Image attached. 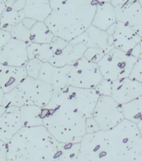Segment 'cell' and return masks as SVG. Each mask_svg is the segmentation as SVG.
Masks as SVG:
<instances>
[{"mask_svg":"<svg viewBox=\"0 0 142 161\" xmlns=\"http://www.w3.org/2000/svg\"><path fill=\"white\" fill-rule=\"evenodd\" d=\"M53 92L54 91L50 84L26 76L14 89L4 93L2 105L4 108H21L26 105L45 108L51 100Z\"/></svg>","mask_w":142,"mask_h":161,"instance_id":"5","label":"cell"},{"mask_svg":"<svg viewBox=\"0 0 142 161\" xmlns=\"http://www.w3.org/2000/svg\"><path fill=\"white\" fill-rule=\"evenodd\" d=\"M42 65L43 62H41L40 60L37 59H29L24 66L27 72V76L34 79H38Z\"/></svg>","mask_w":142,"mask_h":161,"instance_id":"28","label":"cell"},{"mask_svg":"<svg viewBox=\"0 0 142 161\" xmlns=\"http://www.w3.org/2000/svg\"><path fill=\"white\" fill-rule=\"evenodd\" d=\"M19 110L24 128H32L43 125L42 108L26 105L19 108Z\"/></svg>","mask_w":142,"mask_h":161,"instance_id":"20","label":"cell"},{"mask_svg":"<svg viewBox=\"0 0 142 161\" xmlns=\"http://www.w3.org/2000/svg\"><path fill=\"white\" fill-rule=\"evenodd\" d=\"M128 0H111L110 3L113 5V7H118V6H120V5L124 4L125 3L127 2Z\"/></svg>","mask_w":142,"mask_h":161,"instance_id":"38","label":"cell"},{"mask_svg":"<svg viewBox=\"0 0 142 161\" xmlns=\"http://www.w3.org/2000/svg\"><path fill=\"white\" fill-rule=\"evenodd\" d=\"M9 33L11 37L13 39L21 40L27 44L30 43V30H28L27 28L23 25L22 22L15 25L14 27L10 30Z\"/></svg>","mask_w":142,"mask_h":161,"instance_id":"27","label":"cell"},{"mask_svg":"<svg viewBox=\"0 0 142 161\" xmlns=\"http://www.w3.org/2000/svg\"><path fill=\"white\" fill-rule=\"evenodd\" d=\"M51 161H59V160H58L57 158H55V159H53V160H51Z\"/></svg>","mask_w":142,"mask_h":161,"instance_id":"47","label":"cell"},{"mask_svg":"<svg viewBox=\"0 0 142 161\" xmlns=\"http://www.w3.org/2000/svg\"><path fill=\"white\" fill-rule=\"evenodd\" d=\"M102 79L97 64L82 57L71 65L68 75V85L74 87L91 89L95 88Z\"/></svg>","mask_w":142,"mask_h":161,"instance_id":"7","label":"cell"},{"mask_svg":"<svg viewBox=\"0 0 142 161\" xmlns=\"http://www.w3.org/2000/svg\"><path fill=\"white\" fill-rule=\"evenodd\" d=\"M136 124V127L138 128V131H139V133H140V138H142V119L140 121H139L137 123H135Z\"/></svg>","mask_w":142,"mask_h":161,"instance_id":"39","label":"cell"},{"mask_svg":"<svg viewBox=\"0 0 142 161\" xmlns=\"http://www.w3.org/2000/svg\"><path fill=\"white\" fill-rule=\"evenodd\" d=\"M26 76L27 72L25 67L0 64V87L3 93L9 92L10 91L14 89Z\"/></svg>","mask_w":142,"mask_h":161,"instance_id":"17","label":"cell"},{"mask_svg":"<svg viewBox=\"0 0 142 161\" xmlns=\"http://www.w3.org/2000/svg\"><path fill=\"white\" fill-rule=\"evenodd\" d=\"M59 143L43 125L22 128L7 143V161H51Z\"/></svg>","mask_w":142,"mask_h":161,"instance_id":"4","label":"cell"},{"mask_svg":"<svg viewBox=\"0 0 142 161\" xmlns=\"http://www.w3.org/2000/svg\"><path fill=\"white\" fill-rule=\"evenodd\" d=\"M125 119L137 123L142 119V96L121 105Z\"/></svg>","mask_w":142,"mask_h":161,"instance_id":"25","label":"cell"},{"mask_svg":"<svg viewBox=\"0 0 142 161\" xmlns=\"http://www.w3.org/2000/svg\"><path fill=\"white\" fill-rule=\"evenodd\" d=\"M92 118L100 130H110L125 119L122 107L111 97L100 96L93 112Z\"/></svg>","mask_w":142,"mask_h":161,"instance_id":"8","label":"cell"},{"mask_svg":"<svg viewBox=\"0 0 142 161\" xmlns=\"http://www.w3.org/2000/svg\"><path fill=\"white\" fill-rule=\"evenodd\" d=\"M54 36L45 22H36L30 30V43L50 44Z\"/></svg>","mask_w":142,"mask_h":161,"instance_id":"24","label":"cell"},{"mask_svg":"<svg viewBox=\"0 0 142 161\" xmlns=\"http://www.w3.org/2000/svg\"><path fill=\"white\" fill-rule=\"evenodd\" d=\"M86 49V45L82 43L72 44L69 42L64 50L53 55L49 63L55 67L73 65L84 56V53Z\"/></svg>","mask_w":142,"mask_h":161,"instance_id":"16","label":"cell"},{"mask_svg":"<svg viewBox=\"0 0 142 161\" xmlns=\"http://www.w3.org/2000/svg\"><path fill=\"white\" fill-rule=\"evenodd\" d=\"M105 55V51L100 49V48L90 47L86 49V50L84 53V56L83 57H85L89 61H91V62L97 64Z\"/></svg>","mask_w":142,"mask_h":161,"instance_id":"29","label":"cell"},{"mask_svg":"<svg viewBox=\"0 0 142 161\" xmlns=\"http://www.w3.org/2000/svg\"><path fill=\"white\" fill-rule=\"evenodd\" d=\"M71 65H65L63 67L53 68L50 85L52 86L53 94H56L68 86V75L70 73Z\"/></svg>","mask_w":142,"mask_h":161,"instance_id":"23","label":"cell"},{"mask_svg":"<svg viewBox=\"0 0 142 161\" xmlns=\"http://www.w3.org/2000/svg\"><path fill=\"white\" fill-rule=\"evenodd\" d=\"M3 2L4 3L5 5H6V7H11L12 4L15 1H17V0H2Z\"/></svg>","mask_w":142,"mask_h":161,"instance_id":"41","label":"cell"},{"mask_svg":"<svg viewBox=\"0 0 142 161\" xmlns=\"http://www.w3.org/2000/svg\"><path fill=\"white\" fill-rule=\"evenodd\" d=\"M139 49H140V51H139V59H142V38L140 40V43H139Z\"/></svg>","mask_w":142,"mask_h":161,"instance_id":"42","label":"cell"},{"mask_svg":"<svg viewBox=\"0 0 142 161\" xmlns=\"http://www.w3.org/2000/svg\"><path fill=\"white\" fill-rule=\"evenodd\" d=\"M115 11L116 21L127 25L142 38V6L138 0H128Z\"/></svg>","mask_w":142,"mask_h":161,"instance_id":"11","label":"cell"},{"mask_svg":"<svg viewBox=\"0 0 142 161\" xmlns=\"http://www.w3.org/2000/svg\"><path fill=\"white\" fill-rule=\"evenodd\" d=\"M136 58L130 53L113 48L97 63L104 79L110 81L129 77Z\"/></svg>","mask_w":142,"mask_h":161,"instance_id":"6","label":"cell"},{"mask_svg":"<svg viewBox=\"0 0 142 161\" xmlns=\"http://www.w3.org/2000/svg\"><path fill=\"white\" fill-rule=\"evenodd\" d=\"M99 3H110L111 0H98Z\"/></svg>","mask_w":142,"mask_h":161,"instance_id":"45","label":"cell"},{"mask_svg":"<svg viewBox=\"0 0 142 161\" xmlns=\"http://www.w3.org/2000/svg\"><path fill=\"white\" fill-rule=\"evenodd\" d=\"M23 127L19 108L8 107L0 117V140L7 144Z\"/></svg>","mask_w":142,"mask_h":161,"instance_id":"15","label":"cell"},{"mask_svg":"<svg viewBox=\"0 0 142 161\" xmlns=\"http://www.w3.org/2000/svg\"><path fill=\"white\" fill-rule=\"evenodd\" d=\"M6 8V5L3 2L2 0H0V20H1V16H2V14L3 12V10Z\"/></svg>","mask_w":142,"mask_h":161,"instance_id":"40","label":"cell"},{"mask_svg":"<svg viewBox=\"0 0 142 161\" xmlns=\"http://www.w3.org/2000/svg\"><path fill=\"white\" fill-rule=\"evenodd\" d=\"M142 96V82L129 77L112 81L111 97L122 105Z\"/></svg>","mask_w":142,"mask_h":161,"instance_id":"13","label":"cell"},{"mask_svg":"<svg viewBox=\"0 0 142 161\" xmlns=\"http://www.w3.org/2000/svg\"><path fill=\"white\" fill-rule=\"evenodd\" d=\"M0 161H7V144L0 140Z\"/></svg>","mask_w":142,"mask_h":161,"instance_id":"35","label":"cell"},{"mask_svg":"<svg viewBox=\"0 0 142 161\" xmlns=\"http://www.w3.org/2000/svg\"><path fill=\"white\" fill-rule=\"evenodd\" d=\"M68 43H69L68 41H66V40L62 39V38L58 37V36H54V38L51 40V42L50 43V47H51V50H52L54 55L64 50L66 47V45H68Z\"/></svg>","mask_w":142,"mask_h":161,"instance_id":"31","label":"cell"},{"mask_svg":"<svg viewBox=\"0 0 142 161\" xmlns=\"http://www.w3.org/2000/svg\"><path fill=\"white\" fill-rule=\"evenodd\" d=\"M28 58L29 59H37L41 62H49L54 55L50 44H36L29 43L27 47Z\"/></svg>","mask_w":142,"mask_h":161,"instance_id":"22","label":"cell"},{"mask_svg":"<svg viewBox=\"0 0 142 161\" xmlns=\"http://www.w3.org/2000/svg\"><path fill=\"white\" fill-rule=\"evenodd\" d=\"M138 2L140 3V4L142 6V0H138Z\"/></svg>","mask_w":142,"mask_h":161,"instance_id":"46","label":"cell"},{"mask_svg":"<svg viewBox=\"0 0 142 161\" xmlns=\"http://www.w3.org/2000/svg\"><path fill=\"white\" fill-rule=\"evenodd\" d=\"M24 6L25 0H17L13 3L10 8H12L13 9L15 10V11H21V10H24Z\"/></svg>","mask_w":142,"mask_h":161,"instance_id":"36","label":"cell"},{"mask_svg":"<svg viewBox=\"0 0 142 161\" xmlns=\"http://www.w3.org/2000/svg\"><path fill=\"white\" fill-rule=\"evenodd\" d=\"M51 14L45 20L50 31L68 42L91 25L98 0H50Z\"/></svg>","mask_w":142,"mask_h":161,"instance_id":"2","label":"cell"},{"mask_svg":"<svg viewBox=\"0 0 142 161\" xmlns=\"http://www.w3.org/2000/svg\"><path fill=\"white\" fill-rule=\"evenodd\" d=\"M115 22L116 16L113 5L110 3H99L91 25L100 30L106 31Z\"/></svg>","mask_w":142,"mask_h":161,"instance_id":"18","label":"cell"},{"mask_svg":"<svg viewBox=\"0 0 142 161\" xmlns=\"http://www.w3.org/2000/svg\"><path fill=\"white\" fill-rule=\"evenodd\" d=\"M112 37L114 47L130 54H131L135 48L138 46L141 40V37L131 28L124 23L118 21L114 25Z\"/></svg>","mask_w":142,"mask_h":161,"instance_id":"14","label":"cell"},{"mask_svg":"<svg viewBox=\"0 0 142 161\" xmlns=\"http://www.w3.org/2000/svg\"><path fill=\"white\" fill-rule=\"evenodd\" d=\"M100 127L96 123V121L91 117L87 118L85 120V131L86 133H94L100 131Z\"/></svg>","mask_w":142,"mask_h":161,"instance_id":"33","label":"cell"},{"mask_svg":"<svg viewBox=\"0 0 142 161\" xmlns=\"http://www.w3.org/2000/svg\"><path fill=\"white\" fill-rule=\"evenodd\" d=\"M12 37H11L9 32H8V31H5V30H3L0 29V50L8 42V40H9Z\"/></svg>","mask_w":142,"mask_h":161,"instance_id":"34","label":"cell"},{"mask_svg":"<svg viewBox=\"0 0 142 161\" xmlns=\"http://www.w3.org/2000/svg\"><path fill=\"white\" fill-rule=\"evenodd\" d=\"M70 42L72 44L82 43L87 48H100L105 51V54L115 48L113 45L112 35H109L106 31L100 30L92 25H90L81 35L70 40Z\"/></svg>","mask_w":142,"mask_h":161,"instance_id":"12","label":"cell"},{"mask_svg":"<svg viewBox=\"0 0 142 161\" xmlns=\"http://www.w3.org/2000/svg\"><path fill=\"white\" fill-rule=\"evenodd\" d=\"M80 161H142V138L127 119L110 130L86 133L80 142Z\"/></svg>","mask_w":142,"mask_h":161,"instance_id":"1","label":"cell"},{"mask_svg":"<svg viewBox=\"0 0 142 161\" xmlns=\"http://www.w3.org/2000/svg\"><path fill=\"white\" fill-rule=\"evenodd\" d=\"M3 95H4V93H3V92L2 89H1V87H0V106H2Z\"/></svg>","mask_w":142,"mask_h":161,"instance_id":"43","label":"cell"},{"mask_svg":"<svg viewBox=\"0 0 142 161\" xmlns=\"http://www.w3.org/2000/svg\"><path fill=\"white\" fill-rule=\"evenodd\" d=\"M25 18L24 10L15 11L10 7H6L1 16L0 20V29L8 32L17 25L18 23L22 22V20Z\"/></svg>","mask_w":142,"mask_h":161,"instance_id":"21","label":"cell"},{"mask_svg":"<svg viewBox=\"0 0 142 161\" xmlns=\"http://www.w3.org/2000/svg\"><path fill=\"white\" fill-rule=\"evenodd\" d=\"M111 87H112V81L103 78L100 83L95 86V89L100 94V96L111 97Z\"/></svg>","mask_w":142,"mask_h":161,"instance_id":"30","label":"cell"},{"mask_svg":"<svg viewBox=\"0 0 142 161\" xmlns=\"http://www.w3.org/2000/svg\"><path fill=\"white\" fill-rule=\"evenodd\" d=\"M36 22H38V21H36V20L34 19H30V18H26V17L22 20L23 25H24L25 27L29 30H31L33 26L36 24Z\"/></svg>","mask_w":142,"mask_h":161,"instance_id":"37","label":"cell"},{"mask_svg":"<svg viewBox=\"0 0 142 161\" xmlns=\"http://www.w3.org/2000/svg\"><path fill=\"white\" fill-rule=\"evenodd\" d=\"M129 78L142 82V59H138L136 60L135 65H133Z\"/></svg>","mask_w":142,"mask_h":161,"instance_id":"32","label":"cell"},{"mask_svg":"<svg viewBox=\"0 0 142 161\" xmlns=\"http://www.w3.org/2000/svg\"><path fill=\"white\" fill-rule=\"evenodd\" d=\"M49 1H50V0H49Z\"/></svg>","mask_w":142,"mask_h":161,"instance_id":"48","label":"cell"},{"mask_svg":"<svg viewBox=\"0 0 142 161\" xmlns=\"http://www.w3.org/2000/svg\"><path fill=\"white\" fill-rule=\"evenodd\" d=\"M80 143H59L57 159L59 161H80Z\"/></svg>","mask_w":142,"mask_h":161,"instance_id":"26","label":"cell"},{"mask_svg":"<svg viewBox=\"0 0 142 161\" xmlns=\"http://www.w3.org/2000/svg\"><path fill=\"white\" fill-rule=\"evenodd\" d=\"M27 47V43L11 38L0 50V64L24 67L29 60Z\"/></svg>","mask_w":142,"mask_h":161,"instance_id":"10","label":"cell"},{"mask_svg":"<svg viewBox=\"0 0 142 161\" xmlns=\"http://www.w3.org/2000/svg\"><path fill=\"white\" fill-rule=\"evenodd\" d=\"M51 11L49 0H25L24 12L26 18L34 19L38 22H45Z\"/></svg>","mask_w":142,"mask_h":161,"instance_id":"19","label":"cell"},{"mask_svg":"<svg viewBox=\"0 0 142 161\" xmlns=\"http://www.w3.org/2000/svg\"><path fill=\"white\" fill-rule=\"evenodd\" d=\"M5 109H6V108H4L3 106V105H2V106H0V117L2 116L3 113H4Z\"/></svg>","mask_w":142,"mask_h":161,"instance_id":"44","label":"cell"},{"mask_svg":"<svg viewBox=\"0 0 142 161\" xmlns=\"http://www.w3.org/2000/svg\"><path fill=\"white\" fill-rule=\"evenodd\" d=\"M65 100L75 107L85 118H91L100 94L95 88L74 87L68 85L66 87L59 92Z\"/></svg>","mask_w":142,"mask_h":161,"instance_id":"9","label":"cell"},{"mask_svg":"<svg viewBox=\"0 0 142 161\" xmlns=\"http://www.w3.org/2000/svg\"><path fill=\"white\" fill-rule=\"evenodd\" d=\"M43 126L60 143H77L86 134V118L60 93L42 108Z\"/></svg>","mask_w":142,"mask_h":161,"instance_id":"3","label":"cell"}]
</instances>
